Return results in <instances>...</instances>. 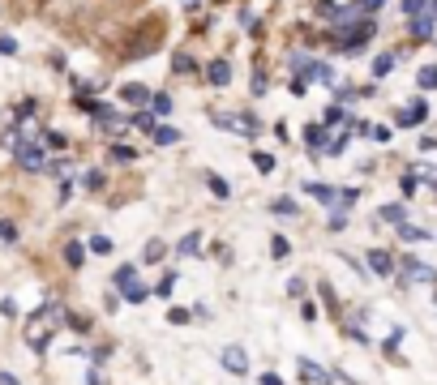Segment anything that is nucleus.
I'll return each instance as SVG.
<instances>
[{"label":"nucleus","instance_id":"obj_1","mask_svg":"<svg viewBox=\"0 0 437 385\" xmlns=\"http://www.w3.org/2000/svg\"><path fill=\"white\" fill-rule=\"evenodd\" d=\"M56 317H60V304H43V313H39L31 325H26V343H31L35 351L47 347V321H56Z\"/></svg>","mask_w":437,"mask_h":385},{"label":"nucleus","instance_id":"obj_2","mask_svg":"<svg viewBox=\"0 0 437 385\" xmlns=\"http://www.w3.org/2000/svg\"><path fill=\"white\" fill-rule=\"evenodd\" d=\"M159 26H163L159 17H150V22L142 26V35H138L133 43H129V60H142V56H150V51H154V47H159V35H163V31H159Z\"/></svg>","mask_w":437,"mask_h":385},{"label":"nucleus","instance_id":"obj_3","mask_svg":"<svg viewBox=\"0 0 437 385\" xmlns=\"http://www.w3.org/2000/svg\"><path fill=\"white\" fill-rule=\"evenodd\" d=\"M17 167H26V171H43V167H47V163H43V150H39L35 137H26V142L17 146Z\"/></svg>","mask_w":437,"mask_h":385},{"label":"nucleus","instance_id":"obj_4","mask_svg":"<svg viewBox=\"0 0 437 385\" xmlns=\"http://www.w3.org/2000/svg\"><path fill=\"white\" fill-rule=\"evenodd\" d=\"M403 282H437V274L420 262V257H407L403 262Z\"/></svg>","mask_w":437,"mask_h":385},{"label":"nucleus","instance_id":"obj_5","mask_svg":"<svg viewBox=\"0 0 437 385\" xmlns=\"http://www.w3.org/2000/svg\"><path fill=\"white\" fill-rule=\"evenodd\" d=\"M223 368L236 373V377L249 373V355H245V347H227V351H223Z\"/></svg>","mask_w":437,"mask_h":385},{"label":"nucleus","instance_id":"obj_6","mask_svg":"<svg viewBox=\"0 0 437 385\" xmlns=\"http://www.w3.org/2000/svg\"><path fill=\"white\" fill-rule=\"evenodd\" d=\"M120 99L129 103V108H146V103H150V90H146L142 82H129V86H120Z\"/></svg>","mask_w":437,"mask_h":385},{"label":"nucleus","instance_id":"obj_7","mask_svg":"<svg viewBox=\"0 0 437 385\" xmlns=\"http://www.w3.org/2000/svg\"><path fill=\"white\" fill-rule=\"evenodd\" d=\"M300 377H304V381H313V385H330V381H334L322 364H313V359H300Z\"/></svg>","mask_w":437,"mask_h":385},{"label":"nucleus","instance_id":"obj_8","mask_svg":"<svg viewBox=\"0 0 437 385\" xmlns=\"http://www.w3.org/2000/svg\"><path fill=\"white\" fill-rule=\"evenodd\" d=\"M369 266H373V274L386 278V274H395V257L386 253V248H373V253H369Z\"/></svg>","mask_w":437,"mask_h":385},{"label":"nucleus","instance_id":"obj_9","mask_svg":"<svg viewBox=\"0 0 437 385\" xmlns=\"http://www.w3.org/2000/svg\"><path fill=\"white\" fill-rule=\"evenodd\" d=\"M206 77H211V86H227V82H231V65H227V60H211Z\"/></svg>","mask_w":437,"mask_h":385},{"label":"nucleus","instance_id":"obj_10","mask_svg":"<svg viewBox=\"0 0 437 385\" xmlns=\"http://www.w3.org/2000/svg\"><path fill=\"white\" fill-rule=\"evenodd\" d=\"M304 193L318 197L322 205H334V201H339V189H330V185H304Z\"/></svg>","mask_w":437,"mask_h":385},{"label":"nucleus","instance_id":"obj_11","mask_svg":"<svg viewBox=\"0 0 437 385\" xmlns=\"http://www.w3.org/2000/svg\"><path fill=\"white\" fill-rule=\"evenodd\" d=\"M120 291H124V300H133V304H142V300L150 296L142 278H129V282H120Z\"/></svg>","mask_w":437,"mask_h":385},{"label":"nucleus","instance_id":"obj_12","mask_svg":"<svg viewBox=\"0 0 437 385\" xmlns=\"http://www.w3.org/2000/svg\"><path fill=\"white\" fill-rule=\"evenodd\" d=\"M424 116H429V108H424V99H420V103H411V108L399 116V124H403V128H411V124H420Z\"/></svg>","mask_w":437,"mask_h":385},{"label":"nucleus","instance_id":"obj_13","mask_svg":"<svg viewBox=\"0 0 437 385\" xmlns=\"http://www.w3.org/2000/svg\"><path fill=\"white\" fill-rule=\"evenodd\" d=\"M399 236H403L407 244H416V240H429L433 231H424V227H411V223H399Z\"/></svg>","mask_w":437,"mask_h":385},{"label":"nucleus","instance_id":"obj_14","mask_svg":"<svg viewBox=\"0 0 437 385\" xmlns=\"http://www.w3.org/2000/svg\"><path fill=\"white\" fill-rule=\"evenodd\" d=\"M65 262H69V270H82L86 248H82V244H65Z\"/></svg>","mask_w":437,"mask_h":385},{"label":"nucleus","instance_id":"obj_15","mask_svg":"<svg viewBox=\"0 0 437 385\" xmlns=\"http://www.w3.org/2000/svg\"><path fill=\"white\" fill-rule=\"evenodd\" d=\"M154 142H159V146H176V142H180V128L159 124V128H154Z\"/></svg>","mask_w":437,"mask_h":385},{"label":"nucleus","instance_id":"obj_16","mask_svg":"<svg viewBox=\"0 0 437 385\" xmlns=\"http://www.w3.org/2000/svg\"><path fill=\"white\" fill-rule=\"evenodd\" d=\"M304 142L313 146V150H322V146H326V128H322V124H308V128H304Z\"/></svg>","mask_w":437,"mask_h":385},{"label":"nucleus","instance_id":"obj_17","mask_svg":"<svg viewBox=\"0 0 437 385\" xmlns=\"http://www.w3.org/2000/svg\"><path fill=\"white\" fill-rule=\"evenodd\" d=\"M411 35H416V39H433V17L429 13L416 17V22H411Z\"/></svg>","mask_w":437,"mask_h":385},{"label":"nucleus","instance_id":"obj_18","mask_svg":"<svg viewBox=\"0 0 437 385\" xmlns=\"http://www.w3.org/2000/svg\"><path fill=\"white\" fill-rule=\"evenodd\" d=\"M395 65H399V56H390V51H386V56H377V60H373V77H386Z\"/></svg>","mask_w":437,"mask_h":385},{"label":"nucleus","instance_id":"obj_19","mask_svg":"<svg viewBox=\"0 0 437 385\" xmlns=\"http://www.w3.org/2000/svg\"><path fill=\"white\" fill-rule=\"evenodd\" d=\"M108 154H112L116 163H138V150H133V146H112Z\"/></svg>","mask_w":437,"mask_h":385},{"label":"nucleus","instance_id":"obj_20","mask_svg":"<svg viewBox=\"0 0 437 385\" xmlns=\"http://www.w3.org/2000/svg\"><path fill=\"white\" fill-rule=\"evenodd\" d=\"M206 185H211V193H215V197H231V189L223 185V180H219L215 171H206Z\"/></svg>","mask_w":437,"mask_h":385},{"label":"nucleus","instance_id":"obj_21","mask_svg":"<svg viewBox=\"0 0 437 385\" xmlns=\"http://www.w3.org/2000/svg\"><path fill=\"white\" fill-rule=\"evenodd\" d=\"M416 82H420V90H433V86H437V69H433V65H424Z\"/></svg>","mask_w":437,"mask_h":385},{"label":"nucleus","instance_id":"obj_22","mask_svg":"<svg viewBox=\"0 0 437 385\" xmlns=\"http://www.w3.org/2000/svg\"><path fill=\"white\" fill-rule=\"evenodd\" d=\"M253 167H257V171H274V154L257 150V154H253Z\"/></svg>","mask_w":437,"mask_h":385},{"label":"nucleus","instance_id":"obj_23","mask_svg":"<svg viewBox=\"0 0 437 385\" xmlns=\"http://www.w3.org/2000/svg\"><path fill=\"white\" fill-rule=\"evenodd\" d=\"M172 69H176V73H193V69H197V60H193V56H185V51H180V56L172 60Z\"/></svg>","mask_w":437,"mask_h":385},{"label":"nucleus","instance_id":"obj_24","mask_svg":"<svg viewBox=\"0 0 437 385\" xmlns=\"http://www.w3.org/2000/svg\"><path fill=\"white\" fill-rule=\"evenodd\" d=\"M13 240H17V227L9 219H0V244H13Z\"/></svg>","mask_w":437,"mask_h":385},{"label":"nucleus","instance_id":"obj_25","mask_svg":"<svg viewBox=\"0 0 437 385\" xmlns=\"http://www.w3.org/2000/svg\"><path fill=\"white\" fill-rule=\"evenodd\" d=\"M197 244H201V236H197V231H189V236H185V240H180V253H185V257H189V253H197Z\"/></svg>","mask_w":437,"mask_h":385},{"label":"nucleus","instance_id":"obj_26","mask_svg":"<svg viewBox=\"0 0 437 385\" xmlns=\"http://www.w3.org/2000/svg\"><path fill=\"white\" fill-rule=\"evenodd\" d=\"M270 210H274V214H296V201H288V197H279V201H270Z\"/></svg>","mask_w":437,"mask_h":385},{"label":"nucleus","instance_id":"obj_27","mask_svg":"<svg viewBox=\"0 0 437 385\" xmlns=\"http://www.w3.org/2000/svg\"><path fill=\"white\" fill-rule=\"evenodd\" d=\"M381 219L386 223H403V205H381Z\"/></svg>","mask_w":437,"mask_h":385},{"label":"nucleus","instance_id":"obj_28","mask_svg":"<svg viewBox=\"0 0 437 385\" xmlns=\"http://www.w3.org/2000/svg\"><path fill=\"white\" fill-rule=\"evenodd\" d=\"M150 103H154V112H159V116H167V112H172V99H167V94H154Z\"/></svg>","mask_w":437,"mask_h":385},{"label":"nucleus","instance_id":"obj_29","mask_svg":"<svg viewBox=\"0 0 437 385\" xmlns=\"http://www.w3.org/2000/svg\"><path fill=\"white\" fill-rule=\"evenodd\" d=\"M159 257H163V240H150L146 244V262H159Z\"/></svg>","mask_w":437,"mask_h":385},{"label":"nucleus","instance_id":"obj_30","mask_svg":"<svg viewBox=\"0 0 437 385\" xmlns=\"http://www.w3.org/2000/svg\"><path fill=\"white\" fill-rule=\"evenodd\" d=\"M90 253H112V240H108V236H94V240H90Z\"/></svg>","mask_w":437,"mask_h":385},{"label":"nucleus","instance_id":"obj_31","mask_svg":"<svg viewBox=\"0 0 437 385\" xmlns=\"http://www.w3.org/2000/svg\"><path fill=\"white\" fill-rule=\"evenodd\" d=\"M172 287H176V274H163V282H159V296L167 300V296H172Z\"/></svg>","mask_w":437,"mask_h":385},{"label":"nucleus","instance_id":"obj_32","mask_svg":"<svg viewBox=\"0 0 437 385\" xmlns=\"http://www.w3.org/2000/svg\"><path fill=\"white\" fill-rule=\"evenodd\" d=\"M369 137H377V142H390V128H381V124H369Z\"/></svg>","mask_w":437,"mask_h":385},{"label":"nucleus","instance_id":"obj_33","mask_svg":"<svg viewBox=\"0 0 437 385\" xmlns=\"http://www.w3.org/2000/svg\"><path fill=\"white\" fill-rule=\"evenodd\" d=\"M270 248H274V257H288V240H283V236H274Z\"/></svg>","mask_w":437,"mask_h":385},{"label":"nucleus","instance_id":"obj_34","mask_svg":"<svg viewBox=\"0 0 437 385\" xmlns=\"http://www.w3.org/2000/svg\"><path fill=\"white\" fill-rule=\"evenodd\" d=\"M47 146L51 150H65V133H47Z\"/></svg>","mask_w":437,"mask_h":385},{"label":"nucleus","instance_id":"obj_35","mask_svg":"<svg viewBox=\"0 0 437 385\" xmlns=\"http://www.w3.org/2000/svg\"><path fill=\"white\" fill-rule=\"evenodd\" d=\"M86 189H94V193L103 189V176H99V171H90V176H86Z\"/></svg>","mask_w":437,"mask_h":385},{"label":"nucleus","instance_id":"obj_36","mask_svg":"<svg viewBox=\"0 0 437 385\" xmlns=\"http://www.w3.org/2000/svg\"><path fill=\"white\" fill-rule=\"evenodd\" d=\"M129 278H138V270H133V266H124V270L116 274V287H120V282H129Z\"/></svg>","mask_w":437,"mask_h":385},{"label":"nucleus","instance_id":"obj_37","mask_svg":"<svg viewBox=\"0 0 437 385\" xmlns=\"http://www.w3.org/2000/svg\"><path fill=\"white\" fill-rule=\"evenodd\" d=\"M424 9V0H403V13H420Z\"/></svg>","mask_w":437,"mask_h":385},{"label":"nucleus","instance_id":"obj_38","mask_svg":"<svg viewBox=\"0 0 437 385\" xmlns=\"http://www.w3.org/2000/svg\"><path fill=\"white\" fill-rule=\"evenodd\" d=\"M360 9H365V13H373V9H381V0H360Z\"/></svg>","mask_w":437,"mask_h":385},{"label":"nucleus","instance_id":"obj_39","mask_svg":"<svg viewBox=\"0 0 437 385\" xmlns=\"http://www.w3.org/2000/svg\"><path fill=\"white\" fill-rule=\"evenodd\" d=\"M0 385H17V381H13V377H9V373H0Z\"/></svg>","mask_w":437,"mask_h":385}]
</instances>
